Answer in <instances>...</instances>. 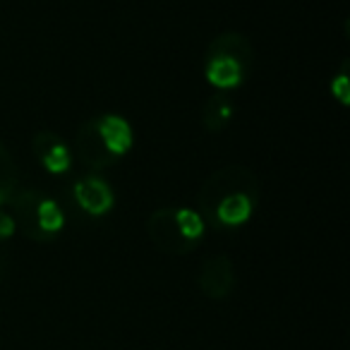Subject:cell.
I'll return each instance as SVG.
<instances>
[{
	"mask_svg": "<svg viewBox=\"0 0 350 350\" xmlns=\"http://www.w3.org/2000/svg\"><path fill=\"white\" fill-rule=\"evenodd\" d=\"M206 224L190 206H163L146 221V235L159 252L183 257L190 254L204 238Z\"/></svg>",
	"mask_w": 350,
	"mask_h": 350,
	"instance_id": "4",
	"label": "cell"
},
{
	"mask_svg": "<svg viewBox=\"0 0 350 350\" xmlns=\"http://www.w3.org/2000/svg\"><path fill=\"white\" fill-rule=\"evenodd\" d=\"M8 204L12 206L15 228H20L27 238L36 240V243L51 240L65 226V216L60 206L51 197L41 195L39 190H31V187L20 190L17 187Z\"/></svg>",
	"mask_w": 350,
	"mask_h": 350,
	"instance_id": "5",
	"label": "cell"
},
{
	"mask_svg": "<svg viewBox=\"0 0 350 350\" xmlns=\"http://www.w3.org/2000/svg\"><path fill=\"white\" fill-rule=\"evenodd\" d=\"M233 116H235V103L230 98V94L214 92L206 98L200 120L206 132H224L233 122Z\"/></svg>",
	"mask_w": 350,
	"mask_h": 350,
	"instance_id": "9",
	"label": "cell"
},
{
	"mask_svg": "<svg viewBox=\"0 0 350 350\" xmlns=\"http://www.w3.org/2000/svg\"><path fill=\"white\" fill-rule=\"evenodd\" d=\"M235 283H238L235 264L226 254L209 257L200 267V273H197V288L209 300H226V297H230V293L235 291Z\"/></svg>",
	"mask_w": 350,
	"mask_h": 350,
	"instance_id": "6",
	"label": "cell"
},
{
	"mask_svg": "<svg viewBox=\"0 0 350 350\" xmlns=\"http://www.w3.org/2000/svg\"><path fill=\"white\" fill-rule=\"evenodd\" d=\"M31 151H34L36 161L53 175L68 173L70 165H72V154H70L68 144L51 130L36 132L34 139H31Z\"/></svg>",
	"mask_w": 350,
	"mask_h": 350,
	"instance_id": "7",
	"label": "cell"
},
{
	"mask_svg": "<svg viewBox=\"0 0 350 350\" xmlns=\"http://www.w3.org/2000/svg\"><path fill=\"white\" fill-rule=\"evenodd\" d=\"M254 65V49L247 36L238 31L219 34L206 49L204 75L216 92H233L250 77Z\"/></svg>",
	"mask_w": 350,
	"mask_h": 350,
	"instance_id": "3",
	"label": "cell"
},
{
	"mask_svg": "<svg viewBox=\"0 0 350 350\" xmlns=\"http://www.w3.org/2000/svg\"><path fill=\"white\" fill-rule=\"evenodd\" d=\"M331 94H334L343 106L348 103V63H343L340 72L336 75V79L331 82Z\"/></svg>",
	"mask_w": 350,
	"mask_h": 350,
	"instance_id": "11",
	"label": "cell"
},
{
	"mask_svg": "<svg viewBox=\"0 0 350 350\" xmlns=\"http://www.w3.org/2000/svg\"><path fill=\"white\" fill-rule=\"evenodd\" d=\"M75 202L79 209L87 211L89 216H103L113 209L116 204V195H113L111 185L96 175H87L82 180L75 183Z\"/></svg>",
	"mask_w": 350,
	"mask_h": 350,
	"instance_id": "8",
	"label": "cell"
},
{
	"mask_svg": "<svg viewBox=\"0 0 350 350\" xmlns=\"http://www.w3.org/2000/svg\"><path fill=\"white\" fill-rule=\"evenodd\" d=\"M20 187V168H17L15 156L10 154L3 142H0V204L10 202L15 190Z\"/></svg>",
	"mask_w": 350,
	"mask_h": 350,
	"instance_id": "10",
	"label": "cell"
},
{
	"mask_svg": "<svg viewBox=\"0 0 350 350\" xmlns=\"http://www.w3.org/2000/svg\"><path fill=\"white\" fill-rule=\"evenodd\" d=\"M135 144V135L125 118L103 113L79 127L77 156L92 170H106L116 165Z\"/></svg>",
	"mask_w": 350,
	"mask_h": 350,
	"instance_id": "2",
	"label": "cell"
},
{
	"mask_svg": "<svg viewBox=\"0 0 350 350\" xmlns=\"http://www.w3.org/2000/svg\"><path fill=\"white\" fill-rule=\"evenodd\" d=\"M262 185L247 165L230 163L206 175L197 190V214L206 226L219 230H233L245 226L259 206Z\"/></svg>",
	"mask_w": 350,
	"mask_h": 350,
	"instance_id": "1",
	"label": "cell"
},
{
	"mask_svg": "<svg viewBox=\"0 0 350 350\" xmlns=\"http://www.w3.org/2000/svg\"><path fill=\"white\" fill-rule=\"evenodd\" d=\"M3 273H5V259H3V254H0V278H3Z\"/></svg>",
	"mask_w": 350,
	"mask_h": 350,
	"instance_id": "12",
	"label": "cell"
}]
</instances>
